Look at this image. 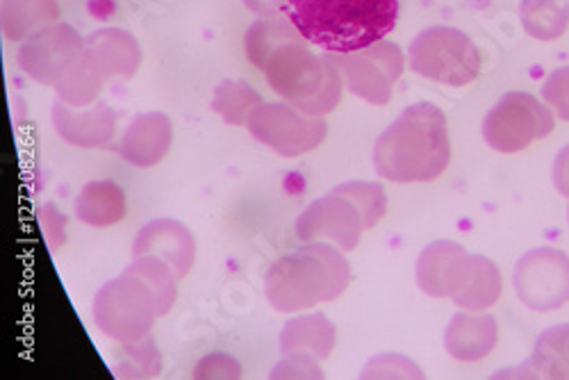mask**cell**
Returning <instances> with one entry per match:
<instances>
[{"label":"cell","mask_w":569,"mask_h":380,"mask_svg":"<svg viewBox=\"0 0 569 380\" xmlns=\"http://www.w3.org/2000/svg\"><path fill=\"white\" fill-rule=\"evenodd\" d=\"M451 162L445 112L433 103H415L383 130L373 147V169L390 182H431Z\"/></svg>","instance_id":"6da1fadb"},{"label":"cell","mask_w":569,"mask_h":380,"mask_svg":"<svg viewBox=\"0 0 569 380\" xmlns=\"http://www.w3.org/2000/svg\"><path fill=\"white\" fill-rule=\"evenodd\" d=\"M282 14L326 53H353L383 41L397 26L399 0H288Z\"/></svg>","instance_id":"7a4b0ae2"},{"label":"cell","mask_w":569,"mask_h":380,"mask_svg":"<svg viewBox=\"0 0 569 380\" xmlns=\"http://www.w3.org/2000/svg\"><path fill=\"white\" fill-rule=\"evenodd\" d=\"M349 282L351 264L342 249L328 242H306L269 267L264 294L278 312H303L340 299Z\"/></svg>","instance_id":"3957f363"},{"label":"cell","mask_w":569,"mask_h":380,"mask_svg":"<svg viewBox=\"0 0 569 380\" xmlns=\"http://www.w3.org/2000/svg\"><path fill=\"white\" fill-rule=\"evenodd\" d=\"M269 87L310 117L333 112L345 93V76L333 53L315 56L306 39L282 43L264 67Z\"/></svg>","instance_id":"277c9868"},{"label":"cell","mask_w":569,"mask_h":380,"mask_svg":"<svg viewBox=\"0 0 569 380\" xmlns=\"http://www.w3.org/2000/svg\"><path fill=\"white\" fill-rule=\"evenodd\" d=\"M410 69L433 82L462 87L481 73V53L462 30L433 26L421 30L408 49Z\"/></svg>","instance_id":"5b68a950"},{"label":"cell","mask_w":569,"mask_h":380,"mask_svg":"<svg viewBox=\"0 0 569 380\" xmlns=\"http://www.w3.org/2000/svg\"><path fill=\"white\" fill-rule=\"evenodd\" d=\"M158 317L153 294L128 271L108 280L93 299V321L119 344L144 340Z\"/></svg>","instance_id":"8992f818"},{"label":"cell","mask_w":569,"mask_h":380,"mask_svg":"<svg viewBox=\"0 0 569 380\" xmlns=\"http://www.w3.org/2000/svg\"><path fill=\"white\" fill-rule=\"evenodd\" d=\"M556 117L533 93L510 91L497 101L483 121V139L499 153H519L553 132Z\"/></svg>","instance_id":"52a82bcc"},{"label":"cell","mask_w":569,"mask_h":380,"mask_svg":"<svg viewBox=\"0 0 569 380\" xmlns=\"http://www.w3.org/2000/svg\"><path fill=\"white\" fill-rule=\"evenodd\" d=\"M247 128L280 158H299L315 151L328 132L323 117H310L288 101L262 103Z\"/></svg>","instance_id":"ba28073f"},{"label":"cell","mask_w":569,"mask_h":380,"mask_svg":"<svg viewBox=\"0 0 569 380\" xmlns=\"http://www.w3.org/2000/svg\"><path fill=\"white\" fill-rule=\"evenodd\" d=\"M338 67L342 69L345 84L358 99L369 106H388L392 89L403 76L406 56L399 43L378 41L353 53H333Z\"/></svg>","instance_id":"9c48e42d"},{"label":"cell","mask_w":569,"mask_h":380,"mask_svg":"<svg viewBox=\"0 0 569 380\" xmlns=\"http://www.w3.org/2000/svg\"><path fill=\"white\" fill-rule=\"evenodd\" d=\"M512 288L533 312H553L569 303V258L551 247L521 256L515 264Z\"/></svg>","instance_id":"30bf717a"},{"label":"cell","mask_w":569,"mask_h":380,"mask_svg":"<svg viewBox=\"0 0 569 380\" xmlns=\"http://www.w3.org/2000/svg\"><path fill=\"white\" fill-rule=\"evenodd\" d=\"M367 230L365 219L353 201L330 192L310 203L297 219V237L306 242H328L342 251H353Z\"/></svg>","instance_id":"8fae6325"},{"label":"cell","mask_w":569,"mask_h":380,"mask_svg":"<svg viewBox=\"0 0 569 380\" xmlns=\"http://www.w3.org/2000/svg\"><path fill=\"white\" fill-rule=\"evenodd\" d=\"M84 39L80 32L58 21L30 34L19 49V67L39 84L53 87L64 64L82 49Z\"/></svg>","instance_id":"7c38bea8"},{"label":"cell","mask_w":569,"mask_h":380,"mask_svg":"<svg viewBox=\"0 0 569 380\" xmlns=\"http://www.w3.org/2000/svg\"><path fill=\"white\" fill-rule=\"evenodd\" d=\"M473 256L460 244L438 240L426 247L417 260V284L433 299H453L471 273Z\"/></svg>","instance_id":"4fadbf2b"},{"label":"cell","mask_w":569,"mask_h":380,"mask_svg":"<svg viewBox=\"0 0 569 380\" xmlns=\"http://www.w3.org/2000/svg\"><path fill=\"white\" fill-rule=\"evenodd\" d=\"M156 256L171 264L178 278H187L197 260V240L192 230L176 219H156L134 237L132 258Z\"/></svg>","instance_id":"5bb4252c"},{"label":"cell","mask_w":569,"mask_h":380,"mask_svg":"<svg viewBox=\"0 0 569 380\" xmlns=\"http://www.w3.org/2000/svg\"><path fill=\"white\" fill-rule=\"evenodd\" d=\"M53 126L71 147L99 149L112 141L117 132V117L106 103L73 108L60 99L53 106Z\"/></svg>","instance_id":"9a60e30c"},{"label":"cell","mask_w":569,"mask_h":380,"mask_svg":"<svg viewBox=\"0 0 569 380\" xmlns=\"http://www.w3.org/2000/svg\"><path fill=\"white\" fill-rule=\"evenodd\" d=\"M173 141L171 119L162 112H144L132 119L121 141L114 147L117 153L132 167L149 169L164 160Z\"/></svg>","instance_id":"2e32d148"},{"label":"cell","mask_w":569,"mask_h":380,"mask_svg":"<svg viewBox=\"0 0 569 380\" xmlns=\"http://www.w3.org/2000/svg\"><path fill=\"white\" fill-rule=\"evenodd\" d=\"M499 342V326L492 314L458 312L445 330V349L458 362H479Z\"/></svg>","instance_id":"e0dca14e"},{"label":"cell","mask_w":569,"mask_h":380,"mask_svg":"<svg viewBox=\"0 0 569 380\" xmlns=\"http://www.w3.org/2000/svg\"><path fill=\"white\" fill-rule=\"evenodd\" d=\"M110 78L106 76L99 60L91 56L87 46L64 64L60 71L53 89L58 91V99L73 108H87L99 103V93Z\"/></svg>","instance_id":"ac0fdd59"},{"label":"cell","mask_w":569,"mask_h":380,"mask_svg":"<svg viewBox=\"0 0 569 380\" xmlns=\"http://www.w3.org/2000/svg\"><path fill=\"white\" fill-rule=\"evenodd\" d=\"M91 56L99 60L108 78H132L141 64L137 39L121 28H101L84 39Z\"/></svg>","instance_id":"d6986e66"},{"label":"cell","mask_w":569,"mask_h":380,"mask_svg":"<svg viewBox=\"0 0 569 380\" xmlns=\"http://www.w3.org/2000/svg\"><path fill=\"white\" fill-rule=\"evenodd\" d=\"M280 353H306L317 360H326L336 349V326L326 314H301L284 323L280 332Z\"/></svg>","instance_id":"ffe728a7"},{"label":"cell","mask_w":569,"mask_h":380,"mask_svg":"<svg viewBox=\"0 0 569 380\" xmlns=\"http://www.w3.org/2000/svg\"><path fill=\"white\" fill-rule=\"evenodd\" d=\"M499 376L517 378H569V323L553 326L545 330L536 342L531 358L519 364L515 371H503Z\"/></svg>","instance_id":"44dd1931"},{"label":"cell","mask_w":569,"mask_h":380,"mask_svg":"<svg viewBox=\"0 0 569 380\" xmlns=\"http://www.w3.org/2000/svg\"><path fill=\"white\" fill-rule=\"evenodd\" d=\"M128 201L123 189L112 180L89 182L76 199V217L91 228H108L123 221Z\"/></svg>","instance_id":"7402d4cb"},{"label":"cell","mask_w":569,"mask_h":380,"mask_svg":"<svg viewBox=\"0 0 569 380\" xmlns=\"http://www.w3.org/2000/svg\"><path fill=\"white\" fill-rule=\"evenodd\" d=\"M301 39L303 37L295 28V23L284 14L260 17L258 21H253V26L244 34V53L256 69L264 71L267 62L282 43L301 41Z\"/></svg>","instance_id":"603a6c76"},{"label":"cell","mask_w":569,"mask_h":380,"mask_svg":"<svg viewBox=\"0 0 569 380\" xmlns=\"http://www.w3.org/2000/svg\"><path fill=\"white\" fill-rule=\"evenodd\" d=\"M501 290L503 280L499 267L486 256H473L471 273L465 288L453 297V303L467 312H486L501 299Z\"/></svg>","instance_id":"cb8c5ba5"},{"label":"cell","mask_w":569,"mask_h":380,"mask_svg":"<svg viewBox=\"0 0 569 380\" xmlns=\"http://www.w3.org/2000/svg\"><path fill=\"white\" fill-rule=\"evenodd\" d=\"M58 21L60 6L56 0H3V32L10 41H26Z\"/></svg>","instance_id":"d4e9b609"},{"label":"cell","mask_w":569,"mask_h":380,"mask_svg":"<svg viewBox=\"0 0 569 380\" xmlns=\"http://www.w3.org/2000/svg\"><path fill=\"white\" fill-rule=\"evenodd\" d=\"M128 273L137 276L141 282L147 284L149 292L153 294L158 314L164 317L173 310L176 299H178V273L171 269L169 262L156 258V256H144V258H132V262L126 269Z\"/></svg>","instance_id":"484cf974"},{"label":"cell","mask_w":569,"mask_h":380,"mask_svg":"<svg viewBox=\"0 0 569 380\" xmlns=\"http://www.w3.org/2000/svg\"><path fill=\"white\" fill-rule=\"evenodd\" d=\"M260 93L244 80H223L217 84L212 110L228 126H249L251 114L262 106Z\"/></svg>","instance_id":"4316f807"},{"label":"cell","mask_w":569,"mask_h":380,"mask_svg":"<svg viewBox=\"0 0 569 380\" xmlns=\"http://www.w3.org/2000/svg\"><path fill=\"white\" fill-rule=\"evenodd\" d=\"M519 19L533 39L553 41L569 26V6L560 0H525L519 6Z\"/></svg>","instance_id":"83f0119b"},{"label":"cell","mask_w":569,"mask_h":380,"mask_svg":"<svg viewBox=\"0 0 569 380\" xmlns=\"http://www.w3.org/2000/svg\"><path fill=\"white\" fill-rule=\"evenodd\" d=\"M162 371V356L153 338L121 344L117 376L121 378H156Z\"/></svg>","instance_id":"f1b7e54d"},{"label":"cell","mask_w":569,"mask_h":380,"mask_svg":"<svg viewBox=\"0 0 569 380\" xmlns=\"http://www.w3.org/2000/svg\"><path fill=\"white\" fill-rule=\"evenodd\" d=\"M333 192L347 197L349 201L356 203V208L360 210L367 230L373 228L378 221H381L388 212V194L381 184L376 182H365V180H351V182H342L338 184Z\"/></svg>","instance_id":"f546056e"},{"label":"cell","mask_w":569,"mask_h":380,"mask_svg":"<svg viewBox=\"0 0 569 380\" xmlns=\"http://www.w3.org/2000/svg\"><path fill=\"white\" fill-rule=\"evenodd\" d=\"M542 99L556 117L569 121V64L556 69L542 84Z\"/></svg>","instance_id":"4dcf8cb0"},{"label":"cell","mask_w":569,"mask_h":380,"mask_svg":"<svg viewBox=\"0 0 569 380\" xmlns=\"http://www.w3.org/2000/svg\"><path fill=\"white\" fill-rule=\"evenodd\" d=\"M321 360L306 353H288L276 364L271 378H323Z\"/></svg>","instance_id":"1f68e13d"},{"label":"cell","mask_w":569,"mask_h":380,"mask_svg":"<svg viewBox=\"0 0 569 380\" xmlns=\"http://www.w3.org/2000/svg\"><path fill=\"white\" fill-rule=\"evenodd\" d=\"M240 376H242L240 362L226 353H210L194 369V378H240Z\"/></svg>","instance_id":"d6a6232c"},{"label":"cell","mask_w":569,"mask_h":380,"mask_svg":"<svg viewBox=\"0 0 569 380\" xmlns=\"http://www.w3.org/2000/svg\"><path fill=\"white\" fill-rule=\"evenodd\" d=\"M41 230L46 234V242H49L51 251L62 247L67 242V217L56 210V206H43L41 208Z\"/></svg>","instance_id":"836d02e7"},{"label":"cell","mask_w":569,"mask_h":380,"mask_svg":"<svg viewBox=\"0 0 569 380\" xmlns=\"http://www.w3.org/2000/svg\"><path fill=\"white\" fill-rule=\"evenodd\" d=\"M553 184L558 192L569 201V147H565L553 162Z\"/></svg>","instance_id":"e575fe53"},{"label":"cell","mask_w":569,"mask_h":380,"mask_svg":"<svg viewBox=\"0 0 569 380\" xmlns=\"http://www.w3.org/2000/svg\"><path fill=\"white\" fill-rule=\"evenodd\" d=\"M242 3L258 17H273V14H282L288 0H242Z\"/></svg>","instance_id":"d590c367"},{"label":"cell","mask_w":569,"mask_h":380,"mask_svg":"<svg viewBox=\"0 0 569 380\" xmlns=\"http://www.w3.org/2000/svg\"><path fill=\"white\" fill-rule=\"evenodd\" d=\"M567 221H569V208H567Z\"/></svg>","instance_id":"8d00e7d4"}]
</instances>
